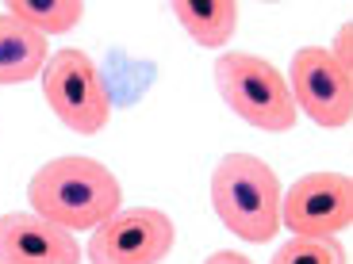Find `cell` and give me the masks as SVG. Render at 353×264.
<instances>
[{
    "label": "cell",
    "mask_w": 353,
    "mask_h": 264,
    "mask_svg": "<svg viewBox=\"0 0 353 264\" xmlns=\"http://www.w3.org/2000/svg\"><path fill=\"white\" fill-rule=\"evenodd\" d=\"M8 16H16L19 23H27L31 31H39L43 38L65 35L85 19V4L81 0H12Z\"/></svg>",
    "instance_id": "cell-11"
},
{
    "label": "cell",
    "mask_w": 353,
    "mask_h": 264,
    "mask_svg": "<svg viewBox=\"0 0 353 264\" xmlns=\"http://www.w3.org/2000/svg\"><path fill=\"white\" fill-rule=\"evenodd\" d=\"M327 54L334 58V65L345 73V77H353V23L338 27V35H334V43L327 46Z\"/></svg>",
    "instance_id": "cell-13"
},
{
    "label": "cell",
    "mask_w": 353,
    "mask_h": 264,
    "mask_svg": "<svg viewBox=\"0 0 353 264\" xmlns=\"http://www.w3.org/2000/svg\"><path fill=\"white\" fill-rule=\"evenodd\" d=\"M269 264H345V245L338 238H292Z\"/></svg>",
    "instance_id": "cell-12"
},
{
    "label": "cell",
    "mask_w": 353,
    "mask_h": 264,
    "mask_svg": "<svg viewBox=\"0 0 353 264\" xmlns=\"http://www.w3.org/2000/svg\"><path fill=\"white\" fill-rule=\"evenodd\" d=\"M215 88L242 123L265 134H284L300 119L284 73L250 50H223L215 58Z\"/></svg>",
    "instance_id": "cell-3"
},
{
    "label": "cell",
    "mask_w": 353,
    "mask_h": 264,
    "mask_svg": "<svg viewBox=\"0 0 353 264\" xmlns=\"http://www.w3.org/2000/svg\"><path fill=\"white\" fill-rule=\"evenodd\" d=\"M353 226V180L345 173H307L281 192V230L292 238H338Z\"/></svg>",
    "instance_id": "cell-5"
},
{
    "label": "cell",
    "mask_w": 353,
    "mask_h": 264,
    "mask_svg": "<svg viewBox=\"0 0 353 264\" xmlns=\"http://www.w3.org/2000/svg\"><path fill=\"white\" fill-rule=\"evenodd\" d=\"M81 241L31 211L0 214V264H81Z\"/></svg>",
    "instance_id": "cell-8"
},
{
    "label": "cell",
    "mask_w": 353,
    "mask_h": 264,
    "mask_svg": "<svg viewBox=\"0 0 353 264\" xmlns=\"http://www.w3.org/2000/svg\"><path fill=\"white\" fill-rule=\"evenodd\" d=\"M43 100L50 104V111L58 115V123L73 134H100L112 119V96L108 85L100 77L97 62L77 46L50 54L43 65Z\"/></svg>",
    "instance_id": "cell-4"
},
{
    "label": "cell",
    "mask_w": 353,
    "mask_h": 264,
    "mask_svg": "<svg viewBox=\"0 0 353 264\" xmlns=\"http://www.w3.org/2000/svg\"><path fill=\"white\" fill-rule=\"evenodd\" d=\"M281 180L254 153H227L212 173V211L239 241H273L281 234Z\"/></svg>",
    "instance_id": "cell-2"
},
{
    "label": "cell",
    "mask_w": 353,
    "mask_h": 264,
    "mask_svg": "<svg viewBox=\"0 0 353 264\" xmlns=\"http://www.w3.org/2000/svg\"><path fill=\"white\" fill-rule=\"evenodd\" d=\"M27 203H31V214L54 222L65 234H85V230L92 234L100 222L123 211V188L104 161L65 153V157L46 161L31 176Z\"/></svg>",
    "instance_id": "cell-1"
},
{
    "label": "cell",
    "mask_w": 353,
    "mask_h": 264,
    "mask_svg": "<svg viewBox=\"0 0 353 264\" xmlns=\"http://www.w3.org/2000/svg\"><path fill=\"white\" fill-rule=\"evenodd\" d=\"M176 226L158 207H131L115 211L100 222L88 238V261L92 264H161L173 253Z\"/></svg>",
    "instance_id": "cell-6"
},
{
    "label": "cell",
    "mask_w": 353,
    "mask_h": 264,
    "mask_svg": "<svg viewBox=\"0 0 353 264\" xmlns=\"http://www.w3.org/2000/svg\"><path fill=\"white\" fill-rule=\"evenodd\" d=\"M176 23L185 27V35L203 50H223L239 31V4L234 0H212V4H192L176 0L173 4Z\"/></svg>",
    "instance_id": "cell-10"
},
{
    "label": "cell",
    "mask_w": 353,
    "mask_h": 264,
    "mask_svg": "<svg viewBox=\"0 0 353 264\" xmlns=\"http://www.w3.org/2000/svg\"><path fill=\"white\" fill-rule=\"evenodd\" d=\"M203 264H254V261L242 256V253H234V249H219V253H212Z\"/></svg>",
    "instance_id": "cell-14"
},
{
    "label": "cell",
    "mask_w": 353,
    "mask_h": 264,
    "mask_svg": "<svg viewBox=\"0 0 353 264\" xmlns=\"http://www.w3.org/2000/svg\"><path fill=\"white\" fill-rule=\"evenodd\" d=\"M288 92L296 111L315 126L342 131L353 119V77H345L327 54V46H300L288 65Z\"/></svg>",
    "instance_id": "cell-7"
},
{
    "label": "cell",
    "mask_w": 353,
    "mask_h": 264,
    "mask_svg": "<svg viewBox=\"0 0 353 264\" xmlns=\"http://www.w3.org/2000/svg\"><path fill=\"white\" fill-rule=\"evenodd\" d=\"M50 46L39 31L0 12V85H27L43 73Z\"/></svg>",
    "instance_id": "cell-9"
}]
</instances>
